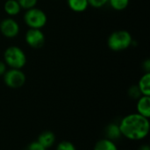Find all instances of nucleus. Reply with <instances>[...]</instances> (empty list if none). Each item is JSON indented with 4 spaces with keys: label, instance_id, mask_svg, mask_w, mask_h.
<instances>
[{
    "label": "nucleus",
    "instance_id": "nucleus-15",
    "mask_svg": "<svg viewBox=\"0 0 150 150\" xmlns=\"http://www.w3.org/2000/svg\"><path fill=\"white\" fill-rule=\"evenodd\" d=\"M130 0H108L109 5L115 11H124L129 5Z\"/></svg>",
    "mask_w": 150,
    "mask_h": 150
},
{
    "label": "nucleus",
    "instance_id": "nucleus-1",
    "mask_svg": "<svg viewBox=\"0 0 150 150\" xmlns=\"http://www.w3.org/2000/svg\"><path fill=\"white\" fill-rule=\"evenodd\" d=\"M119 126L121 135L130 141H141L149 133V118L139 113H132L124 117Z\"/></svg>",
    "mask_w": 150,
    "mask_h": 150
},
{
    "label": "nucleus",
    "instance_id": "nucleus-6",
    "mask_svg": "<svg viewBox=\"0 0 150 150\" xmlns=\"http://www.w3.org/2000/svg\"><path fill=\"white\" fill-rule=\"evenodd\" d=\"M25 40L29 47L33 49H40L44 46L46 38L41 29L29 28L25 34Z\"/></svg>",
    "mask_w": 150,
    "mask_h": 150
},
{
    "label": "nucleus",
    "instance_id": "nucleus-5",
    "mask_svg": "<svg viewBox=\"0 0 150 150\" xmlns=\"http://www.w3.org/2000/svg\"><path fill=\"white\" fill-rule=\"evenodd\" d=\"M3 77L4 84L8 88L13 89L22 88L26 80L25 74L24 73V72H22L21 69L10 68L9 70H6Z\"/></svg>",
    "mask_w": 150,
    "mask_h": 150
},
{
    "label": "nucleus",
    "instance_id": "nucleus-7",
    "mask_svg": "<svg viewBox=\"0 0 150 150\" xmlns=\"http://www.w3.org/2000/svg\"><path fill=\"white\" fill-rule=\"evenodd\" d=\"M20 31L18 23L11 17L0 20V33L6 38H15Z\"/></svg>",
    "mask_w": 150,
    "mask_h": 150
},
{
    "label": "nucleus",
    "instance_id": "nucleus-21",
    "mask_svg": "<svg viewBox=\"0 0 150 150\" xmlns=\"http://www.w3.org/2000/svg\"><path fill=\"white\" fill-rule=\"evenodd\" d=\"M142 68L145 71V72H150V60L149 59H146L143 63H142Z\"/></svg>",
    "mask_w": 150,
    "mask_h": 150
},
{
    "label": "nucleus",
    "instance_id": "nucleus-10",
    "mask_svg": "<svg viewBox=\"0 0 150 150\" xmlns=\"http://www.w3.org/2000/svg\"><path fill=\"white\" fill-rule=\"evenodd\" d=\"M21 6L17 0H6L4 4V11L10 17L18 15L21 11Z\"/></svg>",
    "mask_w": 150,
    "mask_h": 150
},
{
    "label": "nucleus",
    "instance_id": "nucleus-14",
    "mask_svg": "<svg viewBox=\"0 0 150 150\" xmlns=\"http://www.w3.org/2000/svg\"><path fill=\"white\" fill-rule=\"evenodd\" d=\"M93 150H118V148L113 141L105 138L96 142Z\"/></svg>",
    "mask_w": 150,
    "mask_h": 150
},
{
    "label": "nucleus",
    "instance_id": "nucleus-4",
    "mask_svg": "<svg viewBox=\"0 0 150 150\" xmlns=\"http://www.w3.org/2000/svg\"><path fill=\"white\" fill-rule=\"evenodd\" d=\"M23 19L24 22L29 28L41 29L47 22V16L46 12L36 6L25 10Z\"/></svg>",
    "mask_w": 150,
    "mask_h": 150
},
{
    "label": "nucleus",
    "instance_id": "nucleus-2",
    "mask_svg": "<svg viewBox=\"0 0 150 150\" xmlns=\"http://www.w3.org/2000/svg\"><path fill=\"white\" fill-rule=\"evenodd\" d=\"M133 44L132 34L124 29L112 32L107 39L108 48L115 52L123 51Z\"/></svg>",
    "mask_w": 150,
    "mask_h": 150
},
{
    "label": "nucleus",
    "instance_id": "nucleus-19",
    "mask_svg": "<svg viewBox=\"0 0 150 150\" xmlns=\"http://www.w3.org/2000/svg\"><path fill=\"white\" fill-rule=\"evenodd\" d=\"M89 6H91L93 8H102L105 4H108V0H88Z\"/></svg>",
    "mask_w": 150,
    "mask_h": 150
},
{
    "label": "nucleus",
    "instance_id": "nucleus-22",
    "mask_svg": "<svg viewBox=\"0 0 150 150\" xmlns=\"http://www.w3.org/2000/svg\"><path fill=\"white\" fill-rule=\"evenodd\" d=\"M7 70V65H5V63L4 61L0 60V76H3L4 74V72Z\"/></svg>",
    "mask_w": 150,
    "mask_h": 150
},
{
    "label": "nucleus",
    "instance_id": "nucleus-8",
    "mask_svg": "<svg viewBox=\"0 0 150 150\" xmlns=\"http://www.w3.org/2000/svg\"><path fill=\"white\" fill-rule=\"evenodd\" d=\"M137 113L140 115L149 118H150V96L148 95H142L140 98L137 99L136 104Z\"/></svg>",
    "mask_w": 150,
    "mask_h": 150
},
{
    "label": "nucleus",
    "instance_id": "nucleus-18",
    "mask_svg": "<svg viewBox=\"0 0 150 150\" xmlns=\"http://www.w3.org/2000/svg\"><path fill=\"white\" fill-rule=\"evenodd\" d=\"M128 95H129L131 98L137 100V99L140 98L142 95V93H141V91H140L138 86H137V85H133V86L130 87L129 89H128Z\"/></svg>",
    "mask_w": 150,
    "mask_h": 150
},
{
    "label": "nucleus",
    "instance_id": "nucleus-3",
    "mask_svg": "<svg viewBox=\"0 0 150 150\" xmlns=\"http://www.w3.org/2000/svg\"><path fill=\"white\" fill-rule=\"evenodd\" d=\"M4 62L10 68L22 69L26 64V56L21 48L10 46L4 52Z\"/></svg>",
    "mask_w": 150,
    "mask_h": 150
},
{
    "label": "nucleus",
    "instance_id": "nucleus-12",
    "mask_svg": "<svg viewBox=\"0 0 150 150\" xmlns=\"http://www.w3.org/2000/svg\"><path fill=\"white\" fill-rule=\"evenodd\" d=\"M142 95L150 96V72H145L137 84Z\"/></svg>",
    "mask_w": 150,
    "mask_h": 150
},
{
    "label": "nucleus",
    "instance_id": "nucleus-9",
    "mask_svg": "<svg viewBox=\"0 0 150 150\" xmlns=\"http://www.w3.org/2000/svg\"><path fill=\"white\" fill-rule=\"evenodd\" d=\"M37 141L40 145H42L46 149H47L54 144L55 135L52 131H44L39 135Z\"/></svg>",
    "mask_w": 150,
    "mask_h": 150
},
{
    "label": "nucleus",
    "instance_id": "nucleus-17",
    "mask_svg": "<svg viewBox=\"0 0 150 150\" xmlns=\"http://www.w3.org/2000/svg\"><path fill=\"white\" fill-rule=\"evenodd\" d=\"M17 1L18 2L21 8L24 10H27V9L35 7L37 4V2H38V0H17Z\"/></svg>",
    "mask_w": 150,
    "mask_h": 150
},
{
    "label": "nucleus",
    "instance_id": "nucleus-13",
    "mask_svg": "<svg viewBox=\"0 0 150 150\" xmlns=\"http://www.w3.org/2000/svg\"><path fill=\"white\" fill-rule=\"evenodd\" d=\"M67 4L75 12H83L89 7L88 0H67Z\"/></svg>",
    "mask_w": 150,
    "mask_h": 150
},
{
    "label": "nucleus",
    "instance_id": "nucleus-11",
    "mask_svg": "<svg viewBox=\"0 0 150 150\" xmlns=\"http://www.w3.org/2000/svg\"><path fill=\"white\" fill-rule=\"evenodd\" d=\"M105 138L113 141L119 140L122 136L120 133V126L115 123H111L105 127Z\"/></svg>",
    "mask_w": 150,
    "mask_h": 150
},
{
    "label": "nucleus",
    "instance_id": "nucleus-16",
    "mask_svg": "<svg viewBox=\"0 0 150 150\" xmlns=\"http://www.w3.org/2000/svg\"><path fill=\"white\" fill-rule=\"evenodd\" d=\"M55 150H76V149L72 142L67 141H62L57 144Z\"/></svg>",
    "mask_w": 150,
    "mask_h": 150
},
{
    "label": "nucleus",
    "instance_id": "nucleus-20",
    "mask_svg": "<svg viewBox=\"0 0 150 150\" xmlns=\"http://www.w3.org/2000/svg\"><path fill=\"white\" fill-rule=\"evenodd\" d=\"M25 150H47L42 145H40L37 141H33L32 143H30Z\"/></svg>",
    "mask_w": 150,
    "mask_h": 150
},
{
    "label": "nucleus",
    "instance_id": "nucleus-23",
    "mask_svg": "<svg viewBox=\"0 0 150 150\" xmlns=\"http://www.w3.org/2000/svg\"><path fill=\"white\" fill-rule=\"evenodd\" d=\"M138 150H150V147L149 144H143L142 145Z\"/></svg>",
    "mask_w": 150,
    "mask_h": 150
}]
</instances>
